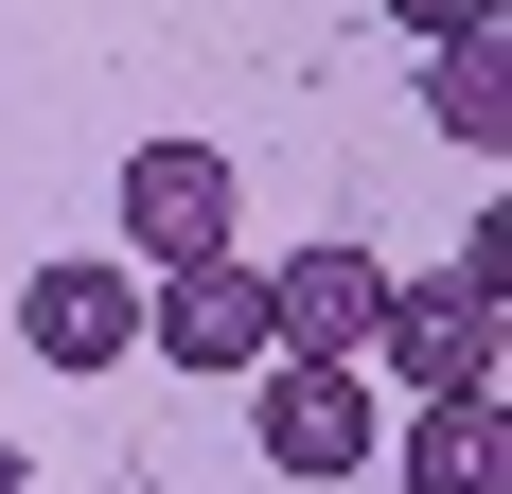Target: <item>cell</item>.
<instances>
[{"instance_id": "cell-3", "label": "cell", "mask_w": 512, "mask_h": 494, "mask_svg": "<svg viewBox=\"0 0 512 494\" xmlns=\"http://www.w3.org/2000/svg\"><path fill=\"white\" fill-rule=\"evenodd\" d=\"M18 353L36 371H124L142 353V265L124 247H53L36 283H18Z\"/></svg>"}, {"instance_id": "cell-1", "label": "cell", "mask_w": 512, "mask_h": 494, "mask_svg": "<svg viewBox=\"0 0 512 494\" xmlns=\"http://www.w3.org/2000/svg\"><path fill=\"white\" fill-rule=\"evenodd\" d=\"M142 353H159V371H212V389H248V371H265V265H248V247L142 265Z\"/></svg>"}, {"instance_id": "cell-4", "label": "cell", "mask_w": 512, "mask_h": 494, "mask_svg": "<svg viewBox=\"0 0 512 494\" xmlns=\"http://www.w3.org/2000/svg\"><path fill=\"white\" fill-rule=\"evenodd\" d=\"M354 371H389L407 406H442V389H512L495 300H460V283H389V318H371V353H354Z\"/></svg>"}, {"instance_id": "cell-7", "label": "cell", "mask_w": 512, "mask_h": 494, "mask_svg": "<svg viewBox=\"0 0 512 494\" xmlns=\"http://www.w3.org/2000/svg\"><path fill=\"white\" fill-rule=\"evenodd\" d=\"M407 494H512V389L407 406Z\"/></svg>"}, {"instance_id": "cell-9", "label": "cell", "mask_w": 512, "mask_h": 494, "mask_svg": "<svg viewBox=\"0 0 512 494\" xmlns=\"http://www.w3.org/2000/svg\"><path fill=\"white\" fill-rule=\"evenodd\" d=\"M442 283H460V300H512V212H477V230L442 247Z\"/></svg>"}, {"instance_id": "cell-10", "label": "cell", "mask_w": 512, "mask_h": 494, "mask_svg": "<svg viewBox=\"0 0 512 494\" xmlns=\"http://www.w3.org/2000/svg\"><path fill=\"white\" fill-rule=\"evenodd\" d=\"M389 18H407V36H477L495 0H389Z\"/></svg>"}, {"instance_id": "cell-8", "label": "cell", "mask_w": 512, "mask_h": 494, "mask_svg": "<svg viewBox=\"0 0 512 494\" xmlns=\"http://www.w3.org/2000/svg\"><path fill=\"white\" fill-rule=\"evenodd\" d=\"M424 124H442L460 159L512 142V36H495V18H477V36H424Z\"/></svg>"}, {"instance_id": "cell-5", "label": "cell", "mask_w": 512, "mask_h": 494, "mask_svg": "<svg viewBox=\"0 0 512 494\" xmlns=\"http://www.w3.org/2000/svg\"><path fill=\"white\" fill-rule=\"evenodd\" d=\"M371 318H389V265H371V247H283V265H265V353H336V371H354Z\"/></svg>"}, {"instance_id": "cell-2", "label": "cell", "mask_w": 512, "mask_h": 494, "mask_svg": "<svg viewBox=\"0 0 512 494\" xmlns=\"http://www.w3.org/2000/svg\"><path fill=\"white\" fill-rule=\"evenodd\" d=\"M248 442H265V477H354L371 459V371H336V353H265L248 371Z\"/></svg>"}, {"instance_id": "cell-6", "label": "cell", "mask_w": 512, "mask_h": 494, "mask_svg": "<svg viewBox=\"0 0 512 494\" xmlns=\"http://www.w3.org/2000/svg\"><path fill=\"white\" fill-rule=\"evenodd\" d=\"M195 247H230V159L212 142H142L124 159V265H195Z\"/></svg>"}]
</instances>
